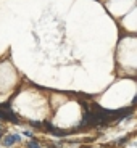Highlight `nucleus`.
<instances>
[{"label": "nucleus", "mask_w": 137, "mask_h": 148, "mask_svg": "<svg viewBox=\"0 0 137 148\" xmlns=\"http://www.w3.org/2000/svg\"><path fill=\"white\" fill-rule=\"evenodd\" d=\"M0 138H2V134H0Z\"/></svg>", "instance_id": "obj_6"}, {"label": "nucleus", "mask_w": 137, "mask_h": 148, "mask_svg": "<svg viewBox=\"0 0 137 148\" xmlns=\"http://www.w3.org/2000/svg\"><path fill=\"white\" fill-rule=\"evenodd\" d=\"M28 148H39V143L34 142V140H31V142L28 143Z\"/></svg>", "instance_id": "obj_3"}, {"label": "nucleus", "mask_w": 137, "mask_h": 148, "mask_svg": "<svg viewBox=\"0 0 137 148\" xmlns=\"http://www.w3.org/2000/svg\"><path fill=\"white\" fill-rule=\"evenodd\" d=\"M0 130H2V126H0Z\"/></svg>", "instance_id": "obj_7"}, {"label": "nucleus", "mask_w": 137, "mask_h": 148, "mask_svg": "<svg viewBox=\"0 0 137 148\" xmlns=\"http://www.w3.org/2000/svg\"><path fill=\"white\" fill-rule=\"evenodd\" d=\"M52 134H53V135H56V137H63V135H66V132H65V130H61V129H56V127H53V130H52Z\"/></svg>", "instance_id": "obj_2"}, {"label": "nucleus", "mask_w": 137, "mask_h": 148, "mask_svg": "<svg viewBox=\"0 0 137 148\" xmlns=\"http://www.w3.org/2000/svg\"><path fill=\"white\" fill-rule=\"evenodd\" d=\"M19 140H21V135H8V137H5V140H3V145L5 146H11L13 143H16Z\"/></svg>", "instance_id": "obj_1"}, {"label": "nucleus", "mask_w": 137, "mask_h": 148, "mask_svg": "<svg viewBox=\"0 0 137 148\" xmlns=\"http://www.w3.org/2000/svg\"><path fill=\"white\" fill-rule=\"evenodd\" d=\"M44 126H45V129H47V130H50V132L53 130V126H52L50 122H44Z\"/></svg>", "instance_id": "obj_4"}, {"label": "nucleus", "mask_w": 137, "mask_h": 148, "mask_svg": "<svg viewBox=\"0 0 137 148\" xmlns=\"http://www.w3.org/2000/svg\"><path fill=\"white\" fill-rule=\"evenodd\" d=\"M31 126H32V127H41V122H39V121H31Z\"/></svg>", "instance_id": "obj_5"}]
</instances>
